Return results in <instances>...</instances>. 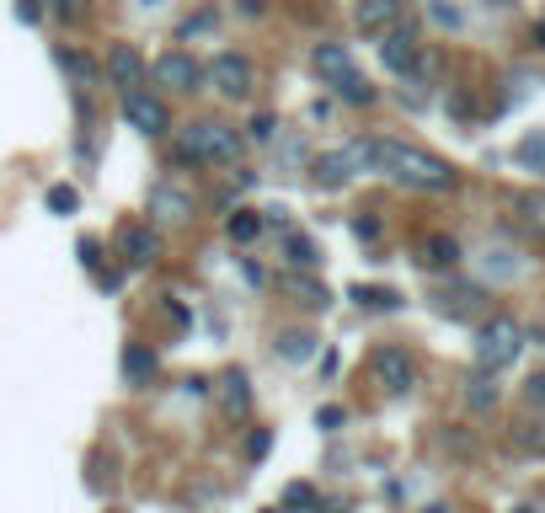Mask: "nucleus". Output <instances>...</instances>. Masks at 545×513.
<instances>
[{"label":"nucleus","mask_w":545,"mask_h":513,"mask_svg":"<svg viewBox=\"0 0 545 513\" xmlns=\"http://www.w3.org/2000/svg\"><path fill=\"white\" fill-rule=\"evenodd\" d=\"M342 423H348V412H342V407H321V412H316V428H321V433H337Z\"/></svg>","instance_id":"obj_34"},{"label":"nucleus","mask_w":545,"mask_h":513,"mask_svg":"<svg viewBox=\"0 0 545 513\" xmlns=\"http://www.w3.org/2000/svg\"><path fill=\"white\" fill-rule=\"evenodd\" d=\"M155 369H161V364H155V353L145 348V342H129V348H123V380H129V385H150Z\"/></svg>","instance_id":"obj_18"},{"label":"nucleus","mask_w":545,"mask_h":513,"mask_svg":"<svg viewBox=\"0 0 545 513\" xmlns=\"http://www.w3.org/2000/svg\"><path fill=\"white\" fill-rule=\"evenodd\" d=\"M519 353H524V326L519 321H513V316L481 321V332H476V369L497 375V369H508Z\"/></svg>","instance_id":"obj_3"},{"label":"nucleus","mask_w":545,"mask_h":513,"mask_svg":"<svg viewBox=\"0 0 545 513\" xmlns=\"http://www.w3.org/2000/svg\"><path fill=\"white\" fill-rule=\"evenodd\" d=\"M75 257H81V268H86V273H97V268H102V241H97V236H86L81 246H75Z\"/></svg>","instance_id":"obj_32"},{"label":"nucleus","mask_w":545,"mask_h":513,"mask_svg":"<svg viewBox=\"0 0 545 513\" xmlns=\"http://www.w3.org/2000/svg\"><path fill=\"white\" fill-rule=\"evenodd\" d=\"M433 300H439V310H444V316L465 321V316H481V305H487V294H481L476 284H465V289H455V294H433Z\"/></svg>","instance_id":"obj_17"},{"label":"nucleus","mask_w":545,"mask_h":513,"mask_svg":"<svg viewBox=\"0 0 545 513\" xmlns=\"http://www.w3.org/2000/svg\"><path fill=\"white\" fill-rule=\"evenodd\" d=\"M284 252H289V268L294 273H310V268H321V246L316 241H310V236H289V246H284Z\"/></svg>","instance_id":"obj_23"},{"label":"nucleus","mask_w":545,"mask_h":513,"mask_svg":"<svg viewBox=\"0 0 545 513\" xmlns=\"http://www.w3.org/2000/svg\"><path fill=\"white\" fill-rule=\"evenodd\" d=\"M417 262H423L428 273H455L460 268V241L455 236H428L423 252H417Z\"/></svg>","instance_id":"obj_15"},{"label":"nucleus","mask_w":545,"mask_h":513,"mask_svg":"<svg viewBox=\"0 0 545 513\" xmlns=\"http://www.w3.org/2000/svg\"><path fill=\"white\" fill-rule=\"evenodd\" d=\"M17 22H27V27L38 22V0H17Z\"/></svg>","instance_id":"obj_38"},{"label":"nucleus","mask_w":545,"mask_h":513,"mask_svg":"<svg viewBox=\"0 0 545 513\" xmlns=\"http://www.w3.org/2000/svg\"><path fill=\"white\" fill-rule=\"evenodd\" d=\"M225 236L236 241V246H252V241L262 236V214H257V209H236V214L225 220Z\"/></svg>","instance_id":"obj_20"},{"label":"nucleus","mask_w":545,"mask_h":513,"mask_svg":"<svg viewBox=\"0 0 545 513\" xmlns=\"http://www.w3.org/2000/svg\"><path fill=\"white\" fill-rule=\"evenodd\" d=\"M49 11H54L59 22H81V17H86V0H54Z\"/></svg>","instance_id":"obj_33"},{"label":"nucleus","mask_w":545,"mask_h":513,"mask_svg":"<svg viewBox=\"0 0 545 513\" xmlns=\"http://www.w3.org/2000/svg\"><path fill=\"white\" fill-rule=\"evenodd\" d=\"M513 155H519V166H524V171H540V177H545V134H524Z\"/></svg>","instance_id":"obj_27"},{"label":"nucleus","mask_w":545,"mask_h":513,"mask_svg":"<svg viewBox=\"0 0 545 513\" xmlns=\"http://www.w3.org/2000/svg\"><path fill=\"white\" fill-rule=\"evenodd\" d=\"M123 123L129 129H139L145 139H155V134H166L171 129V113H166V102L155 97V91H123Z\"/></svg>","instance_id":"obj_5"},{"label":"nucleus","mask_w":545,"mask_h":513,"mask_svg":"<svg viewBox=\"0 0 545 513\" xmlns=\"http://www.w3.org/2000/svg\"><path fill=\"white\" fill-rule=\"evenodd\" d=\"M535 43H540V49H545V22H540V27H535Z\"/></svg>","instance_id":"obj_42"},{"label":"nucleus","mask_w":545,"mask_h":513,"mask_svg":"<svg viewBox=\"0 0 545 513\" xmlns=\"http://www.w3.org/2000/svg\"><path fill=\"white\" fill-rule=\"evenodd\" d=\"M401 17V0H358V27L364 33H391Z\"/></svg>","instance_id":"obj_16"},{"label":"nucleus","mask_w":545,"mask_h":513,"mask_svg":"<svg viewBox=\"0 0 545 513\" xmlns=\"http://www.w3.org/2000/svg\"><path fill=\"white\" fill-rule=\"evenodd\" d=\"M268 513H284V508H268Z\"/></svg>","instance_id":"obj_46"},{"label":"nucleus","mask_w":545,"mask_h":513,"mask_svg":"<svg viewBox=\"0 0 545 513\" xmlns=\"http://www.w3.org/2000/svg\"><path fill=\"white\" fill-rule=\"evenodd\" d=\"M465 401H471V412H492L497 407V380L487 375V369H476L471 391H465Z\"/></svg>","instance_id":"obj_24"},{"label":"nucleus","mask_w":545,"mask_h":513,"mask_svg":"<svg viewBox=\"0 0 545 513\" xmlns=\"http://www.w3.org/2000/svg\"><path fill=\"white\" fill-rule=\"evenodd\" d=\"M268 449H273V433H268V428H257L252 439H246V455H252V460H262Z\"/></svg>","instance_id":"obj_35"},{"label":"nucleus","mask_w":545,"mask_h":513,"mask_svg":"<svg viewBox=\"0 0 545 513\" xmlns=\"http://www.w3.org/2000/svg\"><path fill=\"white\" fill-rule=\"evenodd\" d=\"M49 209L54 214H75V209H81V193H75L70 182H54V188H49Z\"/></svg>","instance_id":"obj_29"},{"label":"nucleus","mask_w":545,"mask_h":513,"mask_svg":"<svg viewBox=\"0 0 545 513\" xmlns=\"http://www.w3.org/2000/svg\"><path fill=\"white\" fill-rule=\"evenodd\" d=\"M529 401H545V375H535V380H529Z\"/></svg>","instance_id":"obj_40"},{"label":"nucleus","mask_w":545,"mask_h":513,"mask_svg":"<svg viewBox=\"0 0 545 513\" xmlns=\"http://www.w3.org/2000/svg\"><path fill=\"white\" fill-rule=\"evenodd\" d=\"M433 17H439L444 27H460V11L449 6V0H433Z\"/></svg>","instance_id":"obj_37"},{"label":"nucleus","mask_w":545,"mask_h":513,"mask_svg":"<svg viewBox=\"0 0 545 513\" xmlns=\"http://www.w3.org/2000/svg\"><path fill=\"white\" fill-rule=\"evenodd\" d=\"M246 139H257V145H273V139H278V118H273V113H257L252 123H246Z\"/></svg>","instance_id":"obj_31"},{"label":"nucleus","mask_w":545,"mask_h":513,"mask_svg":"<svg viewBox=\"0 0 545 513\" xmlns=\"http://www.w3.org/2000/svg\"><path fill=\"white\" fill-rule=\"evenodd\" d=\"M150 75H155L161 86L182 91V97H188V91H204V65H198L193 54H182V49H166V54L150 65Z\"/></svg>","instance_id":"obj_7"},{"label":"nucleus","mask_w":545,"mask_h":513,"mask_svg":"<svg viewBox=\"0 0 545 513\" xmlns=\"http://www.w3.org/2000/svg\"><path fill=\"white\" fill-rule=\"evenodd\" d=\"M375 375H380V385L391 396H407L412 385H417V364H412L407 348H380L375 353Z\"/></svg>","instance_id":"obj_10"},{"label":"nucleus","mask_w":545,"mask_h":513,"mask_svg":"<svg viewBox=\"0 0 545 513\" xmlns=\"http://www.w3.org/2000/svg\"><path fill=\"white\" fill-rule=\"evenodd\" d=\"M209 27H214V11H198V17L182 22V38H198V33H209Z\"/></svg>","instance_id":"obj_36"},{"label":"nucleus","mask_w":545,"mask_h":513,"mask_svg":"<svg viewBox=\"0 0 545 513\" xmlns=\"http://www.w3.org/2000/svg\"><path fill=\"white\" fill-rule=\"evenodd\" d=\"M278 359H284V364H310V359H316V337H310V332H284V337H278Z\"/></svg>","instance_id":"obj_21"},{"label":"nucleus","mask_w":545,"mask_h":513,"mask_svg":"<svg viewBox=\"0 0 545 513\" xmlns=\"http://www.w3.org/2000/svg\"><path fill=\"white\" fill-rule=\"evenodd\" d=\"M353 230H358L364 241H375V236H380V220H369V214H364V220H353Z\"/></svg>","instance_id":"obj_39"},{"label":"nucleus","mask_w":545,"mask_h":513,"mask_svg":"<svg viewBox=\"0 0 545 513\" xmlns=\"http://www.w3.org/2000/svg\"><path fill=\"white\" fill-rule=\"evenodd\" d=\"M139 6H145V11H155V6H166V0H139Z\"/></svg>","instance_id":"obj_43"},{"label":"nucleus","mask_w":545,"mask_h":513,"mask_svg":"<svg viewBox=\"0 0 545 513\" xmlns=\"http://www.w3.org/2000/svg\"><path fill=\"white\" fill-rule=\"evenodd\" d=\"M321 497H316V487H310V481H289L284 487V508H316Z\"/></svg>","instance_id":"obj_30"},{"label":"nucleus","mask_w":545,"mask_h":513,"mask_svg":"<svg viewBox=\"0 0 545 513\" xmlns=\"http://www.w3.org/2000/svg\"><path fill=\"white\" fill-rule=\"evenodd\" d=\"M492 6H513V0H492Z\"/></svg>","instance_id":"obj_44"},{"label":"nucleus","mask_w":545,"mask_h":513,"mask_svg":"<svg viewBox=\"0 0 545 513\" xmlns=\"http://www.w3.org/2000/svg\"><path fill=\"white\" fill-rule=\"evenodd\" d=\"M204 81L220 91L225 102H246V97H252V59H246V54H214V65L204 70Z\"/></svg>","instance_id":"obj_4"},{"label":"nucleus","mask_w":545,"mask_h":513,"mask_svg":"<svg viewBox=\"0 0 545 513\" xmlns=\"http://www.w3.org/2000/svg\"><path fill=\"white\" fill-rule=\"evenodd\" d=\"M236 11H241V17H262V0H241Z\"/></svg>","instance_id":"obj_41"},{"label":"nucleus","mask_w":545,"mask_h":513,"mask_svg":"<svg viewBox=\"0 0 545 513\" xmlns=\"http://www.w3.org/2000/svg\"><path fill=\"white\" fill-rule=\"evenodd\" d=\"M513 513H535V508H513Z\"/></svg>","instance_id":"obj_45"},{"label":"nucleus","mask_w":545,"mask_h":513,"mask_svg":"<svg viewBox=\"0 0 545 513\" xmlns=\"http://www.w3.org/2000/svg\"><path fill=\"white\" fill-rule=\"evenodd\" d=\"M348 300L364 305V310H401V294L396 289H375V284H353Z\"/></svg>","instance_id":"obj_22"},{"label":"nucleus","mask_w":545,"mask_h":513,"mask_svg":"<svg viewBox=\"0 0 545 513\" xmlns=\"http://www.w3.org/2000/svg\"><path fill=\"white\" fill-rule=\"evenodd\" d=\"M118 252H123V262H129V268H155V262H161V252H166V241H161V230H155V225L134 220V225L118 230Z\"/></svg>","instance_id":"obj_6"},{"label":"nucleus","mask_w":545,"mask_h":513,"mask_svg":"<svg viewBox=\"0 0 545 513\" xmlns=\"http://www.w3.org/2000/svg\"><path fill=\"white\" fill-rule=\"evenodd\" d=\"M177 161L182 166H236L241 134L220 118H193L188 129H177Z\"/></svg>","instance_id":"obj_2"},{"label":"nucleus","mask_w":545,"mask_h":513,"mask_svg":"<svg viewBox=\"0 0 545 513\" xmlns=\"http://www.w3.org/2000/svg\"><path fill=\"white\" fill-rule=\"evenodd\" d=\"M150 214H155L161 225H166V220H171V225H188L193 214H198V204H193L182 188H171V182H155V188H150Z\"/></svg>","instance_id":"obj_12"},{"label":"nucleus","mask_w":545,"mask_h":513,"mask_svg":"<svg viewBox=\"0 0 545 513\" xmlns=\"http://www.w3.org/2000/svg\"><path fill=\"white\" fill-rule=\"evenodd\" d=\"M380 65L391 75H417V65H423V43H417L412 27H391V33H380Z\"/></svg>","instance_id":"obj_9"},{"label":"nucleus","mask_w":545,"mask_h":513,"mask_svg":"<svg viewBox=\"0 0 545 513\" xmlns=\"http://www.w3.org/2000/svg\"><path fill=\"white\" fill-rule=\"evenodd\" d=\"M214 401H220V412L236 417V423H241V417H252V380H246V369L230 364L225 375L214 380Z\"/></svg>","instance_id":"obj_11"},{"label":"nucleus","mask_w":545,"mask_h":513,"mask_svg":"<svg viewBox=\"0 0 545 513\" xmlns=\"http://www.w3.org/2000/svg\"><path fill=\"white\" fill-rule=\"evenodd\" d=\"M294 300H300L305 310H326V305H332V300H326V289L316 284V278H300V273H294Z\"/></svg>","instance_id":"obj_28"},{"label":"nucleus","mask_w":545,"mask_h":513,"mask_svg":"<svg viewBox=\"0 0 545 513\" xmlns=\"http://www.w3.org/2000/svg\"><path fill=\"white\" fill-rule=\"evenodd\" d=\"M513 209H519V220L535 230V236H545V193H519Z\"/></svg>","instance_id":"obj_25"},{"label":"nucleus","mask_w":545,"mask_h":513,"mask_svg":"<svg viewBox=\"0 0 545 513\" xmlns=\"http://www.w3.org/2000/svg\"><path fill=\"white\" fill-rule=\"evenodd\" d=\"M145 75H150V65L139 59L134 43H113V49H107V59H102V81H107V86L139 91V86H145Z\"/></svg>","instance_id":"obj_8"},{"label":"nucleus","mask_w":545,"mask_h":513,"mask_svg":"<svg viewBox=\"0 0 545 513\" xmlns=\"http://www.w3.org/2000/svg\"><path fill=\"white\" fill-rule=\"evenodd\" d=\"M342 150L353 155L358 171H380V177H391L396 188H407V193H455L460 188V171L449 161H439V155H428L417 145H401V139L358 134Z\"/></svg>","instance_id":"obj_1"},{"label":"nucleus","mask_w":545,"mask_h":513,"mask_svg":"<svg viewBox=\"0 0 545 513\" xmlns=\"http://www.w3.org/2000/svg\"><path fill=\"white\" fill-rule=\"evenodd\" d=\"M310 70H316L326 86H332L337 75H348V70H353V54H348V43H316V49H310Z\"/></svg>","instance_id":"obj_14"},{"label":"nucleus","mask_w":545,"mask_h":513,"mask_svg":"<svg viewBox=\"0 0 545 513\" xmlns=\"http://www.w3.org/2000/svg\"><path fill=\"white\" fill-rule=\"evenodd\" d=\"M59 65H65L81 86H86V81H102V65H97V59H86V54H75V49H59Z\"/></svg>","instance_id":"obj_26"},{"label":"nucleus","mask_w":545,"mask_h":513,"mask_svg":"<svg viewBox=\"0 0 545 513\" xmlns=\"http://www.w3.org/2000/svg\"><path fill=\"white\" fill-rule=\"evenodd\" d=\"M332 97H337V102H348V107H369V102L380 97V91L369 86L358 70H348V75H337V81H332Z\"/></svg>","instance_id":"obj_19"},{"label":"nucleus","mask_w":545,"mask_h":513,"mask_svg":"<svg viewBox=\"0 0 545 513\" xmlns=\"http://www.w3.org/2000/svg\"><path fill=\"white\" fill-rule=\"evenodd\" d=\"M353 177H358V166H353L348 150H326V155H316V161H310V182H316V188H326V193H337L342 182H353Z\"/></svg>","instance_id":"obj_13"}]
</instances>
